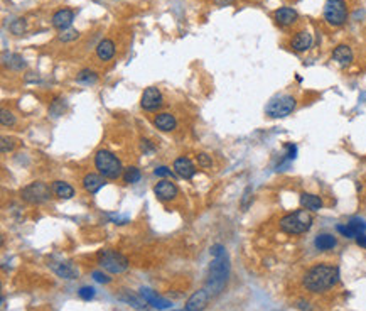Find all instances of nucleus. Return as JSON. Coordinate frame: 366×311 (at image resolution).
Here are the masks:
<instances>
[{"label": "nucleus", "mask_w": 366, "mask_h": 311, "mask_svg": "<svg viewBox=\"0 0 366 311\" xmlns=\"http://www.w3.org/2000/svg\"><path fill=\"white\" fill-rule=\"evenodd\" d=\"M211 256H213V260H211V265H209L208 279H206V284H204V289L208 291L209 296L215 298L223 291V288L226 286V281H228L229 259H228V254H226V249L220 244L211 247Z\"/></svg>", "instance_id": "nucleus-1"}, {"label": "nucleus", "mask_w": 366, "mask_h": 311, "mask_svg": "<svg viewBox=\"0 0 366 311\" xmlns=\"http://www.w3.org/2000/svg\"><path fill=\"white\" fill-rule=\"evenodd\" d=\"M339 281V269L331 264H316L304 276V288L311 293H324Z\"/></svg>", "instance_id": "nucleus-2"}, {"label": "nucleus", "mask_w": 366, "mask_h": 311, "mask_svg": "<svg viewBox=\"0 0 366 311\" xmlns=\"http://www.w3.org/2000/svg\"><path fill=\"white\" fill-rule=\"evenodd\" d=\"M312 215L309 213V210H295L292 213L283 215L278 222V227H280L282 232L289 233V235H301V233H306L311 230L312 227Z\"/></svg>", "instance_id": "nucleus-3"}, {"label": "nucleus", "mask_w": 366, "mask_h": 311, "mask_svg": "<svg viewBox=\"0 0 366 311\" xmlns=\"http://www.w3.org/2000/svg\"><path fill=\"white\" fill-rule=\"evenodd\" d=\"M94 167H96L98 173L103 176V178L108 179L120 178V176H123V171H125L120 159L106 149L96 151V154H94Z\"/></svg>", "instance_id": "nucleus-4"}, {"label": "nucleus", "mask_w": 366, "mask_h": 311, "mask_svg": "<svg viewBox=\"0 0 366 311\" xmlns=\"http://www.w3.org/2000/svg\"><path fill=\"white\" fill-rule=\"evenodd\" d=\"M98 264L110 274H122L129 269V259L117 251H100L98 252Z\"/></svg>", "instance_id": "nucleus-5"}, {"label": "nucleus", "mask_w": 366, "mask_h": 311, "mask_svg": "<svg viewBox=\"0 0 366 311\" xmlns=\"http://www.w3.org/2000/svg\"><path fill=\"white\" fill-rule=\"evenodd\" d=\"M295 107H297V100L292 95H278L270 100V104L265 108V113L272 118H283L290 115Z\"/></svg>", "instance_id": "nucleus-6"}, {"label": "nucleus", "mask_w": 366, "mask_h": 311, "mask_svg": "<svg viewBox=\"0 0 366 311\" xmlns=\"http://www.w3.org/2000/svg\"><path fill=\"white\" fill-rule=\"evenodd\" d=\"M348 19V7L344 0H326L324 3V20L332 27H339Z\"/></svg>", "instance_id": "nucleus-7"}, {"label": "nucleus", "mask_w": 366, "mask_h": 311, "mask_svg": "<svg viewBox=\"0 0 366 311\" xmlns=\"http://www.w3.org/2000/svg\"><path fill=\"white\" fill-rule=\"evenodd\" d=\"M52 195V188H49L46 183L43 181H34L31 185H27L20 191V196H22L24 202L32 203V205H41L46 203L51 200Z\"/></svg>", "instance_id": "nucleus-8"}, {"label": "nucleus", "mask_w": 366, "mask_h": 311, "mask_svg": "<svg viewBox=\"0 0 366 311\" xmlns=\"http://www.w3.org/2000/svg\"><path fill=\"white\" fill-rule=\"evenodd\" d=\"M162 105H164V98H162V93H160L159 88L149 87L145 92L142 93L140 107L143 110H147V112H154V110L160 108Z\"/></svg>", "instance_id": "nucleus-9"}, {"label": "nucleus", "mask_w": 366, "mask_h": 311, "mask_svg": "<svg viewBox=\"0 0 366 311\" xmlns=\"http://www.w3.org/2000/svg\"><path fill=\"white\" fill-rule=\"evenodd\" d=\"M154 193L160 202H171L178 196V186L169 179H162L154 186Z\"/></svg>", "instance_id": "nucleus-10"}, {"label": "nucleus", "mask_w": 366, "mask_h": 311, "mask_svg": "<svg viewBox=\"0 0 366 311\" xmlns=\"http://www.w3.org/2000/svg\"><path fill=\"white\" fill-rule=\"evenodd\" d=\"M274 19L280 27H290L297 22L299 14L292 7H280L274 12Z\"/></svg>", "instance_id": "nucleus-11"}, {"label": "nucleus", "mask_w": 366, "mask_h": 311, "mask_svg": "<svg viewBox=\"0 0 366 311\" xmlns=\"http://www.w3.org/2000/svg\"><path fill=\"white\" fill-rule=\"evenodd\" d=\"M73 20H75V12H73L71 9H61V10H57V12L52 14L51 22H52V26H54L56 29L66 31V29H69V27H71Z\"/></svg>", "instance_id": "nucleus-12"}, {"label": "nucleus", "mask_w": 366, "mask_h": 311, "mask_svg": "<svg viewBox=\"0 0 366 311\" xmlns=\"http://www.w3.org/2000/svg\"><path fill=\"white\" fill-rule=\"evenodd\" d=\"M209 298L211 296L208 294L206 289H199V291H196L187 300L186 306H184V311H203L208 306Z\"/></svg>", "instance_id": "nucleus-13"}, {"label": "nucleus", "mask_w": 366, "mask_h": 311, "mask_svg": "<svg viewBox=\"0 0 366 311\" xmlns=\"http://www.w3.org/2000/svg\"><path fill=\"white\" fill-rule=\"evenodd\" d=\"M174 171H176V174L178 176H181V178H184V179H191L192 176L196 174V167H194V164L191 162V159L189 157H178L174 161Z\"/></svg>", "instance_id": "nucleus-14"}, {"label": "nucleus", "mask_w": 366, "mask_h": 311, "mask_svg": "<svg viewBox=\"0 0 366 311\" xmlns=\"http://www.w3.org/2000/svg\"><path fill=\"white\" fill-rule=\"evenodd\" d=\"M312 46V34L309 31H299L294 38L290 39V48L297 52H304Z\"/></svg>", "instance_id": "nucleus-15"}, {"label": "nucleus", "mask_w": 366, "mask_h": 311, "mask_svg": "<svg viewBox=\"0 0 366 311\" xmlns=\"http://www.w3.org/2000/svg\"><path fill=\"white\" fill-rule=\"evenodd\" d=\"M51 269L63 279H76L80 276L78 267H75L71 262H51Z\"/></svg>", "instance_id": "nucleus-16"}, {"label": "nucleus", "mask_w": 366, "mask_h": 311, "mask_svg": "<svg viewBox=\"0 0 366 311\" xmlns=\"http://www.w3.org/2000/svg\"><path fill=\"white\" fill-rule=\"evenodd\" d=\"M83 188L86 191H88L90 195H94L96 193L100 188H103L106 183H105V178L101 174H96V173H88V174H85V178H83Z\"/></svg>", "instance_id": "nucleus-17"}, {"label": "nucleus", "mask_w": 366, "mask_h": 311, "mask_svg": "<svg viewBox=\"0 0 366 311\" xmlns=\"http://www.w3.org/2000/svg\"><path fill=\"white\" fill-rule=\"evenodd\" d=\"M332 59L338 64H341V66H348L353 61V49L346 46V44H339L332 51Z\"/></svg>", "instance_id": "nucleus-18"}, {"label": "nucleus", "mask_w": 366, "mask_h": 311, "mask_svg": "<svg viewBox=\"0 0 366 311\" xmlns=\"http://www.w3.org/2000/svg\"><path fill=\"white\" fill-rule=\"evenodd\" d=\"M154 125L157 127L159 130H162V132H171V130L176 129L178 120H176V117L172 115V113L164 112V113H159V115L154 118Z\"/></svg>", "instance_id": "nucleus-19"}, {"label": "nucleus", "mask_w": 366, "mask_h": 311, "mask_svg": "<svg viewBox=\"0 0 366 311\" xmlns=\"http://www.w3.org/2000/svg\"><path fill=\"white\" fill-rule=\"evenodd\" d=\"M140 294H142L143 300H145L147 305H152L154 308H157V310H167L171 306L169 301L162 300V298H159L157 294H155L154 291H150L149 288H142L140 289Z\"/></svg>", "instance_id": "nucleus-20"}, {"label": "nucleus", "mask_w": 366, "mask_h": 311, "mask_svg": "<svg viewBox=\"0 0 366 311\" xmlns=\"http://www.w3.org/2000/svg\"><path fill=\"white\" fill-rule=\"evenodd\" d=\"M96 56L100 61H110L115 56V43L112 39H103L96 46Z\"/></svg>", "instance_id": "nucleus-21"}, {"label": "nucleus", "mask_w": 366, "mask_h": 311, "mask_svg": "<svg viewBox=\"0 0 366 311\" xmlns=\"http://www.w3.org/2000/svg\"><path fill=\"white\" fill-rule=\"evenodd\" d=\"M52 193L59 200H69L75 196V188L64 181H54L52 183Z\"/></svg>", "instance_id": "nucleus-22"}, {"label": "nucleus", "mask_w": 366, "mask_h": 311, "mask_svg": "<svg viewBox=\"0 0 366 311\" xmlns=\"http://www.w3.org/2000/svg\"><path fill=\"white\" fill-rule=\"evenodd\" d=\"M301 205L309 211H319L320 208H322V200H320L318 195L302 193L301 195Z\"/></svg>", "instance_id": "nucleus-23"}, {"label": "nucleus", "mask_w": 366, "mask_h": 311, "mask_svg": "<svg viewBox=\"0 0 366 311\" xmlns=\"http://www.w3.org/2000/svg\"><path fill=\"white\" fill-rule=\"evenodd\" d=\"M336 237H332L331 233H320V235L316 237L314 245L318 247V251H331V249L336 247Z\"/></svg>", "instance_id": "nucleus-24"}, {"label": "nucleus", "mask_w": 366, "mask_h": 311, "mask_svg": "<svg viewBox=\"0 0 366 311\" xmlns=\"http://www.w3.org/2000/svg\"><path fill=\"white\" fill-rule=\"evenodd\" d=\"M76 81L85 83V85H92V83H96L98 81V75L94 71H92V69H81L76 76Z\"/></svg>", "instance_id": "nucleus-25"}, {"label": "nucleus", "mask_w": 366, "mask_h": 311, "mask_svg": "<svg viewBox=\"0 0 366 311\" xmlns=\"http://www.w3.org/2000/svg\"><path fill=\"white\" fill-rule=\"evenodd\" d=\"M138 179H140V169H138V167H135V166L125 167V171H123V181L129 183V185H134Z\"/></svg>", "instance_id": "nucleus-26"}, {"label": "nucleus", "mask_w": 366, "mask_h": 311, "mask_svg": "<svg viewBox=\"0 0 366 311\" xmlns=\"http://www.w3.org/2000/svg\"><path fill=\"white\" fill-rule=\"evenodd\" d=\"M348 227L351 228V232L355 233V237L361 235V233L366 232V222L363 218H358V216H355V218H351L348 222Z\"/></svg>", "instance_id": "nucleus-27"}, {"label": "nucleus", "mask_w": 366, "mask_h": 311, "mask_svg": "<svg viewBox=\"0 0 366 311\" xmlns=\"http://www.w3.org/2000/svg\"><path fill=\"white\" fill-rule=\"evenodd\" d=\"M9 29H10L12 34H15V36L24 34V32H26V29H27L26 19H15V20H12L10 26H9Z\"/></svg>", "instance_id": "nucleus-28"}, {"label": "nucleus", "mask_w": 366, "mask_h": 311, "mask_svg": "<svg viewBox=\"0 0 366 311\" xmlns=\"http://www.w3.org/2000/svg\"><path fill=\"white\" fill-rule=\"evenodd\" d=\"M0 122H2L3 127H14L15 125V117L14 113L9 112V110L3 108L2 112H0Z\"/></svg>", "instance_id": "nucleus-29"}, {"label": "nucleus", "mask_w": 366, "mask_h": 311, "mask_svg": "<svg viewBox=\"0 0 366 311\" xmlns=\"http://www.w3.org/2000/svg\"><path fill=\"white\" fill-rule=\"evenodd\" d=\"M9 68L10 69H15V71H20L22 68H26V63H24L22 56L20 54H14L9 61Z\"/></svg>", "instance_id": "nucleus-30"}, {"label": "nucleus", "mask_w": 366, "mask_h": 311, "mask_svg": "<svg viewBox=\"0 0 366 311\" xmlns=\"http://www.w3.org/2000/svg\"><path fill=\"white\" fill-rule=\"evenodd\" d=\"M78 36H80V32H78L76 29H66V31H61L59 41H63V43H68V41L78 39Z\"/></svg>", "instance_id": "nucleus-31"}, {"label": "nucleus", "mask_w": 366, "mask_h": 311, "mask_svg": "<svg viewBox=\"0 0 366 311\" xmlns=\"http://www.w3.org/2000/svg\"><path fill=\"white\" fill-rule=\"evenodd\" d=\"M197 164H199L201 167H211L213 166L211 156H208L206 153H199L197 154Z\"/></svg>", "instance_id": "nucleus-32"}, {"label": "nucleus", "mask_w": 366, "mask_h": 311, "mask_svg": "<svg viewBox=\"0 0 366 311\" xmlns=\"http://www.w3.org/2000/svg\"><path fill=\"white\" fill-rule=\"evenodd\" d=\"M78 294H80V298L81 300H85V301H90L92 298L94 296V289L93 288H90V286H83V288L78 291Z\"/></svg>", "instance_id": "nucleus-33"}, {"label": "nucleus", "mask_w": 366, "mask_h": 311, "mask_svg": "<svg viewBox=\"0 0 366 311\" xmlns=\"http://www.w3.org/2000/svg\"><path fill=\"white\" fill-rule=\"evenodd\" d=\"M154 174H155V176H159V178H172V171H171L167 166H159V167H155Z\"/></svg>", "instance_id": "nucleus-34"}, {"label": "nucleus", "mask_w": 366, "mask_h": 311, "mask_svg": "<svg viewBox=\"0 0 366 311\" xmlns=\"http://www.w3.org/2000/svg\"><path fill=\"white\" fill-rule=\"evenodd\" d=\"M93 277H94V281L101 282V284H108V282L112 281V277H108L105 272H101V271H94L93 272Z\"/></svg>", "instance_id": "nucleus-35"}, {"label": "nucleus", "mask_w": 366, "mask_h": 311, "mask_svg": "<svg viewBox=\"0 0 366 311\" xmlns=\"http://www.w3.org/2000/svg\"><path fill=\"white\" fill-rule=\"evenodd\" d=\"M338 232L341 233V235L346 237V239H356L355 233L351 232V228L348 227V223L346 225H338Z\"/></svg>", "instance_id": "nucleus-36"}, {"label": "nucleus", "mask_w": 366, "mask_h": 311, "mask_svg": "<svg viewBox=\"0 0 366 311\" xmlns=\"http://www.w3.org/2000/svg\"><path fill=\"white\" fill-rule=\"evenodd\" d=\"M297 156V147L294 144H287V159H294Z\"/></svg>", "instance_id": "nucleus-37"}, {"label": "nucleus", "mask_w": 366, "mask_h": 311, "mask_svg": "<svg viewBox=\"0 0 366 311\" xmlns=\"http://www.w3.org/2000/svg\"><path fill=\"white\" fill-rule=\"evenodd\" d=\"M236 0H215V3L218 7H228V5H233Z\"/></svg>", "instance_id": "nucleus-38"}, {"label": "nucleus", "mask_w": 366, "mask_h": 311, "mask_svg": "<svg viewBox=\"0 0 366 311\" xmlns=\"http://www.w3.org/2000/svg\"><path fill=\"white\" fill-rule=\"evenodd\" d=\"M356 242H358V245H360V247L366 249V235H365V233H361V235L356 237Z\"/></svg>", "instance_id": "nucleus-39"}, {"label": "nucleus", "mask_w": 366, "mask_h": 311, "mask_svg": "<svg viewBox=\"0 0 366 311\" xmlns=\"http://www.w3.org/2000/svg\"><path fill=\"white\" fill-rule=\"evenodd\" d=\"M142 149H145V151H154V146L150 144L147 139H142Z\"/></svg>", "instance_id": "nucleus-40"}]
</instances>
